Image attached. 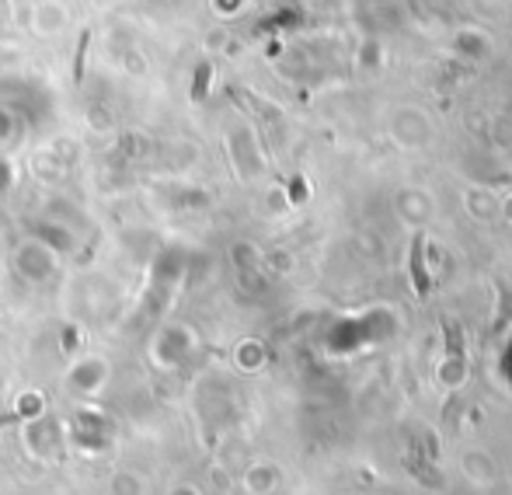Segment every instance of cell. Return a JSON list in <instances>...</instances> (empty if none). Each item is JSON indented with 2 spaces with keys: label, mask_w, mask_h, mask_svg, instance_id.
<instances>
[{
  "label": "cell",
  "mask_w": 512,
  "mask_h": 495,
  "mask_svg": "<svg viewBox=\"0 0 512 495\" xmlns=\"http://www.w3.org/2000/svg\"><path fill=\"white\" fill-rule=\"evenodd\" d=\"M56 262H60V255L49 251L42 241H35V238L21 241L18 251H14V269H18V276L28 279V283H35V286L49 283V279L56 276Z\"/></svg>",
  "instance_id": "6da1fadb"
},
{
  "label": "cell",
  "mask_w": 512,
  "mask_h": 495,
  "mask_svg": "<svg viewBox=\"0 0 512 495\" xmlns=\"http://www.w3.org/2000/svg\"><path fill=\"white\" fill-rule=\"evenodd\" d=\"M63 440H67V433H63V426L49 412L25 426V447L32 450L35 457H42V461H53L63 450Z\"/></svg>",
  "instance_id": "7a4b0ae2"
},
{
  "label": "cell",
  "mask_w": 512,
  "mask_h": 495,
  "mask_svg": "<svg viewBox=\"0 0 512 495\" xmlns=\"http://www.w3.org/2000/svg\"><path fill=\"white\" fill-rule=\"evenodd\" d=\"M196 353V339L189 328H164L154 342V360L161 367H185Z\"/></svg>",
  "instance_id": "3957f363"
},
{
  "label": "cell",
  "mask_w": 512,
  "mask_h": 495,
  "mask_svg": "<svg viewBox=\"0 0 512 495\" xmlns=\"http://www.w3.org/2000/svg\"><path fill=\"white\" fill-rule=\"evenodd\" d=\"M112 380V367L105 363V356H84L67 370V387L74 394H98Z\"/></svg>",
  "instance_id": "277c9868"
},
{
  "label": "cell",
  "mask_w": 512,
  "mask_h": 495,
  "mask_svg": "<svg viewBox=\"0 0 512 495\" xmlns=\"http://www.w3.org/2000/svg\"><path fill=\"white\" fill-rule=\"evenodd\" d=\"M436 380H439V387H443L446 394H457L460 387H464V380H467V349L460 346L453 335H450V342H446L443 363L436 367Z\"/></svg>",
  "instance_id": "5b68a950"
},
{
  "label": "cell",
  "mask_w": 512,
  "mask_h": 495,
  "mask_svg": "<svg viewBox=\"0 0 512 495\" xmlns=\"http://www.w3.org/2000/svg\"><path fill=\"white\" fill-rule=\"evenodd\" d=\"M70 436H74L77 443H84V447L102 450L108 447V436H112V422H108L102 412H77L74 426H70Z\"/></svg>",
  "instance_id": "8992f818"
},
{
  "label": "cell",
  "mask_w": 512,
  "mask_h": 495,
  "mask_svg": "<svg viewBox=\"0 0 512 495\" xmlns=\"http://www.w3.org/2000/svg\"><path fill=\"white\" fill-rule=\"evenodd\" d=\"M32 238L42 241L49 251H56V255H70V251L77 248V234L70 231L63 220H39V224L32 227Z\"/></svg>",
  "instance_id": "52a82bcc"
},
{
  "label": "cell",
  "mask_w": 512,
  "mask_h": 495,
  "mask_svg": "<svg viewBox=\"0 0 512 495\" xmlns=\"http://www.w3.org/2000/svg\"><path fill=\"white\" fill-rule=\"evenodd\" d=\"M279 482H283V475H279V468H276V464H269V461L248 464V468H244V475H241V485H244V492H248V495H272L279 489Z\"/></svg>",
  "instance_id": "ba28073f"
},
{
  "label": "cell",
  "mask_w": 512,
  "mask_h": 495,
  "mask_svg": "<svg viewBox=\"0 0 512 495\" xmlns=\"http://www.w3.org/2000/svg\"><path fill=\"white\" fill-rule=\"evenodd\" d=\"M460 464H464L467 478H474L478 485H492L495 482V461L488 454H481V450H467V454L460 457Z\"/></svg>",
  "instance_id": "9c48e42d"
},
{
  "label": "cell",
  "mask_w": 512,
  "mask_h": 495,
  "mask_svg": "<svg viewBox=\"0 0 512 495\" xmlns=\"http://www.w3.org/2000/svg\"><path fill=\"white\" fill-rule=\"evenodd\" d=\"M422 251H425V234L418 231L415 238H411V279H415V293H418V297H425V293H429V276H425Z\"/></svg>",
  "instance_id": "30bf717a"
},
{
  "label": "cell",
  "mask_w": 512,
  "mask_h": 495,
  "mask_svg": "<svg viewBox=\"0 0 512 495\" xmlns=\"http://www.w3.org/2000/svg\"><path fill=\"white\" fill-rule=\"evenodd\" d=\"M147 485L136 471H115L112 482H108V495H143Z\"/></svg>",
  "instance_id": "8fae6325"
},
{
  "label": "cell",
  "mask_w": 512,
  "mask_h": 495,
  "mask_svg": "<svg viewBox=\"0 0 512 495\" xmlns=\"http://www.w3.org/2000/svg\"><path fill=\"white\" fill-rule=\"evenodd\" d=\"M14 415H21V419H39V415H46V398L42 394H21L18 405H14Z\"/></svg>",
  "instance_id": "7c38bea8"
},
{
  "label": "cell",
  "mask_w": 512,
  "mask_h": 495,
  "mask_svg": "<svg viewBox=\"0 0 512 495\" xmlns=\"http://www.w3.org/2000/svg\"><path fill=\"white\" fill-rule=\"evenodd\" d=\"M14 133H18V119H14V112L7 105H0V150L14 140Z\"/></svg>",
  "instance_id": "4fadbf2b"
},
{
  "label": "cell",
  "mask_w": 512,
  "mask_h": 495,
  "mask_svg": "<svg viewBox=\"0 0 512 495\" xmlns=\"http://www.w3.org/2000/svg\"><path fill=\"white\" fill-rule=\"evenodd\" d=\"M168 495H203V489H199V485H192V482H178V485H171Z\"/></svg>",
  "instance_id": "5bb4252c"
},
{
  "label": "cell",
  "mask_w": 512,
  "mask_h": 495,
  "mask_svg": "<svg viewBox=\"0 0 512 495\" xmlns=\"http://www.w3.org/2000/svg\"><path fill=\"white\" fill-rule=\"evenodd\" d=\"M4 189H7V164L0 161V192H4Z\"/></svg>",
  "instance_id": "9a60e30c"
}]
</instances>
